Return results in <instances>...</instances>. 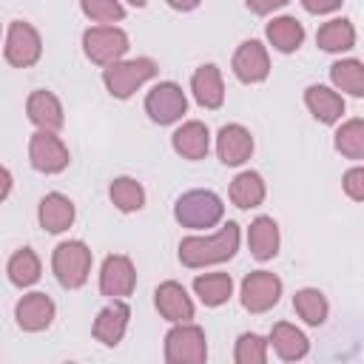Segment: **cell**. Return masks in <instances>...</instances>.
Returning a JSON list of instances; mask_svg holds the SVG:
<instances>
[{
  "mask_svg": "<svg viewBox=\"0 0 364 364\" xmlns=\"http://www.w3.org/2000/svg\"><path fill=\"white\" fill-rule=\"evenodd\" d=\"M330 80L338 91L353 97H364V63L358 60H338L330 65Z\"/></svg>",
  "mask_w": 364,
  "mask_h": 364,
  "instance_id": "28",
  "label": "cell"
},
{
  "mask_svg": "<svg viewBox=\"0 0 364 364\" xmlns=\"http://www.w3.org/2000/svg\"><path fill=\"white\" fill-rule=\"evenodd\" d=\"M304 102H307L310 114H313L318 122H324V125L338 122L341 114H344V100H341L336 91H330L327 85H310V88L304 91Z\"/></svg>",
  "mask_w": 364,
  "mask_h": 364,
  "instance_id": "22",
  "label": "cell"
},
{
  "mask_svg": "<svg viewBox=\"0 0 364 364\" xmlns=\"http://www.w3.org/2000/svg\"><path fill=\"white\" fill-rule=\"evenodd\" d=\"M216 154H219V159L225 165H242L253 154V136H250V131L245 125H236V122L225 125L219 131V136H216Z\"/></svg>",
  "mask_w": 364,
  "mask_h": 364,
  "instance_id": "13",
  "label": "cell"
},
{
  "mask_svg": "<svg viewBox=\"0 0 364 364\" xmlns=\"http://www.w3.org/2000/svg\"><path fill=\"white\" fill-rule=\"evenodd\" d=\"M208 148H210V134H208L205 122L191 119V122H185L182 128L173 131V151L179 156H185V159H205Z\"/></svg>",
  "mask_w": 364,
  "mask_h": 364,
  "instance_id": "18",
  "label": "cell"
},
{
  "mask_svg": "<svg viewBox=\"0 0 364 364\" xmlns=\"http://www.w3.org/2000/svg\"><path fill=\"white\" fill-rule=\"evenodd\" d=\"M264 34H267L270 46L276 51H282V54H290V51H296L304 43V26L296 17H287V14L270 20L267 28H264Z\"/></svg>",
  "mask_w": 364,
  "mask_h": 364,
  "instance_id": "24",
  "label": "cell"
},
{
  "mask_svg": "<svg viewBox=\"0 0 364 364\" xmlns=\"http://www.w3.org/2000/svg\"><path fill=\"white\" fill-rule=\"evenodd\" d=\"M145 111L154 122L159 125H171L176 122L185 111H188V100H185V91L176 85V82H159L148 91L145 97Z\"/></svg>",
  "mask_w": 364,
  "mask_h": 364,
  "instance_id": "7",
  "label": "cell"
},
{
  "mask_svg": "<svg viewBox=\"0 0 364 364\" xmlns=\"http://www.w3.org/2000/svg\"><path fill=\"white\" fill-rule=\"evenodd\" d=\"M222 213H225V205L213 191H188L173 205L176 222L182 228H193V230L213 228L222 219Z\"/></svg>",
  "mask_w": 364,
  "mask_h": 364,
  "instance_id": "2",
  "label": "cell"
},
{
  "mask_svg": "<svg viewBox=\"0 0 364 364\" xmlns=\"http://www.w3.org/2000/svg\"><path fill=\"white\" fill-rule=\"evenodd\" d=\"M28 159L40 173H60L68 165V148L54 131H37L28 142Z\"/></svg>",
  "mask_w": 364,
  "mask_h": 364,
  "instance_id": "9",
  "label": "cell"
},
{
  "mask_svg": "<svg viewBox=\"0 0 364 364\" xmlns=\"http://www.w3.org/2000/svg\"><path fill=\"white\" fill-rule=\"evenodd\" d=\"M336 151L347 159H364V119H347L336 131Z\"/></svg>",
  "mask_w": 364,
  "mask_h": 364,
  "instance_id": "31",
  "label": "cell"
},
{
  "mask_svg": "<svg viewBox=\"0 0 364 364\" xmlns=\"http://www.w3.org/2000/svg\"><path fill=\"white\" fill-rule=\"evenodd\" d=\"M316 43H318L324 51H333V54H336V51H347V48H353V43H355V28H353L350 20L336 17V20L324 23V26L318 28Z\"/></svg>",
  "mask_w": 364,
  "mask_h": 364,
  "instance_id": "27",
  "label": "cell"
},
{
  "mask_svg": "<svg viewBox=\"0 0 364 364\" xmlns=\"http://www.w3.org/2000/svg\"><path fill=\"white\" fill-rule=\"evenodd\" d=\"M128 318H131V310L128 304H122L119 299H114L105 310H100L97 321H94V336L97 341L108 344V347H117L125 336V327H128Z\"/></svg>",
  "mask_w": 364,
  "mask_h": 364,
  "instance_id": "16",
  "label": "cell"
},
{
  "mask_svg": "<svg viewBox=\"0 0 364 364\" xmlns=\"http://www.w3.org/2000/svg\"><path fill=\"white\" fill-rule=\"evenodd\" d=\"M236 364H264L267 361V341L256 333H242L233 353Z\"/></svg>",
  "mask_w": 364,
  "mask_h": 364,
  "instance_id": "33",
  "label": "cell"
},
{
  "mask_svg": "<svg viewBox=\"0 0 364 364\" xmlns=\"http://www.w3.org/2000/svg\"><path fill=\"white\" fill-rule=\"evenodd\" d=\"M82 14L97 23H117L125 17V9L119 0H80Z\"/></svg>",
  "mask_w": 364,
  "mask_h": 364,
  "instance_id": "34",
  "label": "cell"
},
{
  "mask_svg": "<svg viewBox=\"0 0 364 364\" xmlns=\"http://www.w3.org/2000/svg\"><path fill=\"white\" fill-rule=\"evenodd\" d=\"M247 245H250V253L256 259H273L279 253V225L270 219V216H259L250 222V230H247Z\"/></svg>",
  "mask_w": 364,
  "mask_h": 364,
  "instance_id": "23",
  "label": "cell"
},
{
  "mask_svg": "<svg viewBox=\"0 0 364 364\" xmlns=\"http://www.w3.org/2000/svg\"><path fill=\"white\" fill-rule=\"evenodd\" d=\"M111 202H114L119 210L131 213V210H139V208L145 205V191H142V185H139L136 179L119 176V179L111 182Z\"/></svg>",
  "mask_w": 364,
  "mask_h": 364,
  "instance_id": "32",
  "label": "cell"
},
{
  "mask_svg": "<svg viewBox=\"0 0 364 364\" xmlns=\"http://www.w3.org/2000/svg\"><path fill=\"white\" fill-rule=\"evenodd\" d=\"M279 296H282V282L267 270L247 273L242 282V304L250 313H267L279 301Z\"/></svg>",
  "mask_w": 364,
  "mask_h": 364,
  "instance_id": "10",
  "label": "cell"
},
{
  "mask_svg": "<svg viewBox=\"0 0 364 364\" xmlns=\"http://www.w3.org/2000/svg\"><path fill=\"white\" fill-rule=\"evenodd\" d=\"M82 51L97 65H111L128 51V34L117 26H94L82 34Z\"/></svg>",
  "mask_w": 364,
  "mask_h": 364,
  "instance_id": "6",
  "label": "cell"
},
{
  "mask_svg": "<svg viewBox=\"0 0 364 364\" xmlns=\"http://www.w3.org/2000/svg\"><path fill=\"white\" fill-rule=\"evenodd\" d=\"M193 290L196 296L202 299V304L208 307H219L230 299L233 293V279L228 273H205V276H196L193 279Z\"/></svg>",
  "mask_w": 364,
  "mask_h": 364,
  "instance_id": "26",
  "label": "cell"
},
{
  "mask_svg": "<svg viewBox=\"0 0 364 364\" xmlns=\"http://www.w3.org/2000/svg\"><path fill=\"white\" fill-rule=\"evenodd\" d=\"M154 296H156V310L168 321L179 324V321H191L193 318V301H191V296L185 293V287L179 282H162Z\"/></svg>",
  "mask_w": 364,
  "mask_h": 364,
  "instance_id": "14",
  "label": "cell"
},
{
  "mask_svg": "<svg viewBox=\"0 0 364 364\" xmlns=\"http://www.w3.org/2000/svg\"><path fill=\"white\" fill-rule=\"evenodd\" d=\"M208 358V344H205V330L179 321L168 336H165V361L168 364H202Z\"/></svg>",
  "mask_w": 364,
  "mask_h": 364,
  "instance_id": "5",
  "label": "cell"
},
{
  "mask_svg": "<svg viewBox=\"0 0 364 364\" xmlns=\"http://www.w3.org/2000/svg\"><path fill=\"white\" fill-rule=\"evenodd\" d=\"M156 74V63L151 57H136V60H117L111 65H105L102 71V82L108 88L111 97L117 100H128L142 82H148Z\"/></svg>",
  "mask_w": 364,
  "mask_h": 364,
  "instance_id": "3",
  "label": "cell"
},
{
  "mask_svg": "<svg viewBox=\"0 0 364 364\" xmlns=\"http://www.w3.org/2000/svg\"><path fill=\"white\" fill-rule=\"evenodd\" d=\"M239 250V225L228 222L213 236H188L179 242V262L185 267H205L228 262Z\"/></svg>",
  "mask_w": 364,
  "mask_h": 364,
  "instance_id": "1",
  "label": "cell"
},
{
  "mask_svg": "<svg viewBox=\"0 0 364 364\" xmlns=\"http://www.w3.org/2000/svg\"><path fill=\"white\" fill-rule=\"evenodd\" d=\"M26 114L40 131H60L63 128V105L51 91H34L26 102Z\"/></svg>",
  "mask_w": 364,
  "mask_h": 364,
  "instance_id": "17",
  "label": "cell"
},
{
  "mask_svg": "<svg viewBox=\"0 0 364 364\" xmlns=\"http://www.w3.org/2000/svg\"><path fill=\"white\" fill-rule=\"evenodd\" d=\"M14 316H17V324H20L23 330L40 333V330H46V327L51 324V318H54V301H51L46 293H28V296H23V299L17 301Z\"/></svg>",
  "mask_w": 364,
  "mask_h": 364,
  "instance_id": "15",
  "label": "cell"
},
{
  "mask_svg": "<svg viewBox=\"0 0 364 364\" xmlns=\"http://www.w3.org/2000/svg\"><path fill=\"white\" fill-rule=\"evenodd\" d=\"M128 3H131V6H136V9H139V6H145V3H148V0H128Z\"/></svg>",
  "mask_w": 364,
  "mask_h": 364,
  "instance_id": "40",
  "label": "cell"
},
{
  "mask_svg": "<svg viewBox=\"0 0 364 364\" xmlns=\"http://www.w3.org/2000/svg\"><path fill=\"white\" fill-rule=\"evenodd\" d=\"M191 91L196 97V102L202 108H222L225 102V85H222V74L216 65H199L193 80H191Z\"/></svg>",
  "mask_w": 364,
  "mask_h": 364,
  "instance_id": "19",
  "label": "cell"
},
{
  "mask_svg": "<svg viewBox=\"0 0 364 364\" xmlns=\"http://www.w3.org/2000/svg\"><path fill=\"white\" fill-rule=\"evenodd\" d=\"M136 270L128 256H108L100 270V290L108 299H125L134 293Z\"/></svg>",
  "mask_w": 364,
  "mask_h": 364,
  "instance_id": "11",
  "label": "cell"
},
{
  "mask_svg": "<svg viewBox=\"0 0 364 364\" xmlns=\"http://www.w3.org/2000/svg\"><path fill=\"white\" fill-rule=\"evenodd\" d=\"M264 199V179L256 171H242L233 182H230V202L236 208H256Z\"/></svg>",
  "mask_w": 364,
  "mask_h": 364,
  "instance_id": "25",
  "label": "cell"
},
{
  "mask_svg": "<svg viewBox=\"0 0 364 364\" xmlns=\"http://www.w3.org/2000/svg\"><path fill=\"white\" fill-rule=\"evenodd\" d=\"M51 267H54L57 282L65 290H77L85 284V279L91 273V250L82 242H63L54 247Z\"/></svg>",
  "mask_w": 364,
  "mask_h": 364,
  "instance_id": "4",
  "label": "cell"
},
{
  "mask_svg": "<svg viewBox=\"0 0 364 364\" xmlns=\"http://www.w3.org/2000/svg\"><path fill=\"white\" fill-rule=\"evenodd\" d=\"M37 216H40V225L48 233H63L74 222V202L63 193H46L43 202H40Z\"/></svg>",
  "mask_w": 364,
  "mask_h": 364,
  "instance_id": "20",
  "label": "cell"
},
{
  "mask_svg": "<svg viewBox=\"0 0 364 364\" xmlns=\"http://www.w3.org/2000/svg\"><path fill=\"white\" fill-rule=\"evenodd\" d=\"M341 185H344V193H347L350 199L364 202V165H361V168H350V171L344 173Z\"/></svg>",
  "mask_w": 364,
  "mask_h": 364,
  "instance_id": "35",
  "label": "cell"
},
{
  "mask_svg": "<svg viewBox=\"0 0 364 364\" xmlns=\"http://www.w3.org/2000/svg\"><path fill=\"white\" fill-rule=\"evenodd\" d=\"M9 279H11V284H17V287L34 284V282L40 279V259H37V253L28 250V247L17 250V253L9 259Z\"/></svg>",
  "mask_w": 364,
  "mask_h": 364,
  "instance_id": "30",
  "label": "cell"
},
{
  "mask_svg": "<svg viewBox=\"0 0 364 364\" xmlns=\"http://www.w3.org/2000/svg\"><path fill=\"white\" fill-rule=\"evenodd\" d=\"M245 3H247V9H250L253 14H270V11L282 9L287 0H245Z\"/></svg>",
  "mask_w": 364,
  "mask_h": 364,
  "instance_id": "37",
  "label": "cell"
},
{
  "mask_svg": "<svg viewBox=\"0 0 364 364\" xmlns=\"http://www.w3.org/2000/svg\"><path fill=\"white\" fill-rule=\"evenodd\" d=\"M293 307H296V313H299L310 327H318V324L327 321V299H324V293L316 290V287L299 290V293L293 296Z\"/></svg>",
  "mask_w": 364,
  "mask_h": 364,
  "instance_id": "29",
  "label": "cell"
},
{
  "mask_svg": "<svg viewBox=\"0 0 364 364\" xmlns=\"http://www.w3.org/2000/svg\"><path fill=\"white\" fill-rule=\"evenodd\" d=\"M40 54H43V43H40V34L34 31V26L14 20L6 34V60L14 68H28L40 60Z\"/></svg>",
  "mask_w": 364,
  "mask_h": 364,
  "instance_id": "8",
  "label": "cell"
},
{
  "mask_svg": "<svg viewBox=\"0 0 364 364\" xmlns=\"http://www.w3.org/2000/svg\"><path fill=\"white\" fill-rule=\"evenodd\" d=\"M267 341L273 344L276 355H279V358H284V361H299V358H304V355H307V350H310L307 336H304L301 330H296L293 324H287V321L273 324V330H270V338H267Z\"/></svg>",
  "mask_w": 364,
  "mask_h": 364,
  "instance_id": "21",
  "label": "cell"
},
{
  "mask_svg": "<svg viewBox=\"0 0 364 364\" xmlns=\"http://www.w3.org/2000/svg\"><path fill=\"white\" fill-rule=\"evenodd\" d=\"M202 0H168V6L171 9H176V11H191V9H196Z\"/></svg>",
  "mask_w": 364,
  "mask_h": 364,
  "instance_id": "38",
  "label": "cell"
},
{
  "mask_svg": "<svg viewBox=\"0 0 364 364\" xmlns=\"http://www.w3.org/2000/svg\"><path fill=\"white\" fill-rule=\"evenodd\" d=\"M9 188H11V173H9V168L3 171V196H9Z\"/></svg>",
  "mask_w": 364,
  "mask_h": 364,
  "instance_id": "39",
  "label": "cell"
},
{
  "mask_svg": "<svg viewBox=\"0 0 364 364\" xmlns=\"http://www.w3.org/2000/svg\"><path fill=\"white\" fill-rule=\"evenodd\" d=\"M233 74L242 82H262L270 74V57L259 40H245L233 54Z\"/></svg>",
  "mask_w": 364,
  "mask_h": 364,
  "instance_id": "12",
  "label": "cell"
},
{
  "mask_svg": "<svg viewBox=\"0 0 364 364\" xmlns=\"http://www.w3.org/2000/svg\"><path fill=\"white\" fill-rule=\"evenodd\" d=\"M301 6L310 11V14H330L341 6V0H301Z\"/></svg>",
  "mask_w": 364,
  "mask_h": 364,
  "instance_id": "36",
  "label": "cell"
}]
</instances>
